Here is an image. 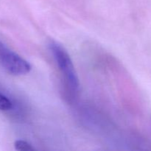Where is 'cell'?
<instances>
[{
  "mask_svg": "<svg viewBox=\"0 0 151 151\" xmlns=\"http://www.w3.org/2000/svg\"><path fill=\"white\" fill-rule=\"evenodd\" d=\"M49 46L63 77L67 99L75 100L79 93L80 83L72 59L66 50L58 43L51 41Z\"/></svg>",
  "mask_w": 151,
  "mask_h": 151,
  "instance_id": "1",
  "label": "cell"
},
{
  "mask_svg": "<svg viewBox=\"0 0 151 151\" xmlns=\"http://www.w3.org/2000/svg\"><path fill=\"white\" fill-rule=\"evenodd\" d=\"M0 66L13 75H24L29 73L31 66L19 55L9 49L0 41Z\"/></svg>",
  "mask_w": 151,
  "mask_h": 151,
  "instance_id": "2",
  "label": "cell"
},
{
  "mask_svg": "<svg viewBox=\"0 0 151 151\" xmlns=\"http://www.w3.org/2000/svg\"><path fill=\"white\" fill-rule=\"evenodd\" d=\"M15 149L19 151H29L34 150L35 148L32 146V145L24 140H16L14 143Z\"/></svg>",
  "mask_w": 151,
  "mask_h": 151,
  "instance_id": "3",
  "label": "cell"
},
{
  "mask_svg": "<svg viewBox=\"0 0 151 151\" xmlns=\"http://www.w3.org/2000/svg\"><path fill=\"white\" fill-rule=\"evenodd\" d=\"M12 102L6 96L0 93V111H7L12 109Z\"/></svg>",
  "mask_w": 151,
  "mask_h": 151,
  "instance_id": "4",
  "label": "cell"
}]
</instances>
